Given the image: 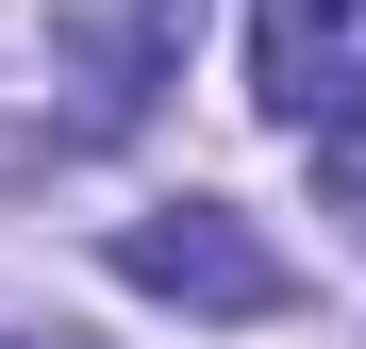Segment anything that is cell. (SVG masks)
<instances>
[{
	"instance_id": "1",
	"label": "cell",
	"mask_w": 366,
	"mask_h": 349,
	"mask_svg": "<svg viewBox=\"0 0 366 349\" xmlns=\"http://www.w3.org/2000/svg\"><path fill=\"white\" fill-rule=\"evenodd\" d=\"M117 283H134V300H183V316H283V250H267L233 200L117 216Z\"/></svg>"
},
{
	"instance_id": "2",
	"label": "cell",
	"mask_w": 366,
	"mask_h": 349,
	"mask_svg": "<svg viewBox=\"0 0 366 349\" xmlns=\"http://www.w3.org/2000/svg\"><path fill=\"white\" fill-rule=\"evenodd\" d=\"M250 100L283 133H366V0H250Z\"/></svg>"
},
{
	"instance_id": "3",
	"label": "cell",
	"mask_w": 366,
	"mask_h": 349,
	"mask_svg": "<svg viewBox=\"0 0 366 349\" xmlns=\"http://www.w3.org/2000/svg\"><path fill=\"white\" fill-rule=\"evenodd\" d=\"M0 349H34V333H0ZM50 349H67V333H50Z\"/></svg>"
}]
</instances>
